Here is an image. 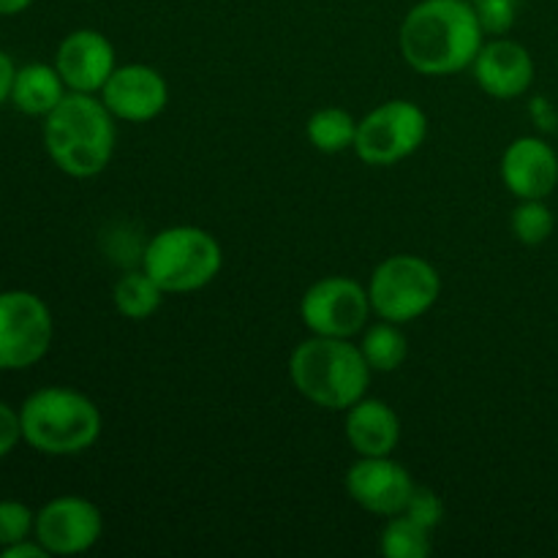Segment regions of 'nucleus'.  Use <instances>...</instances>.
I'll use <instances>...</instances> for the list:
<instances>
[{
    "label": "nucleus",
    "mask_w": 558,
    "mask_h": 558,
    "mask_svg": "<svg viewBox=\"0 0 558 558\" xmlns=\"http://www.w3.org/2000/svg\"><path fill=\"white\" fill-rule=\"evenodd\" d=\"M483 44L485 31L469 0H420L398 31L403 60L425 76L472 69Z\"/></svg>",
    "instance_id": "1"
},
{
    "label": "nucleus",
    "mask_w": 558,
    "mask_h": 558,
    "mask_svg": "<svg viewBox=\"0 0 558 558\" xmlns=\"http://www.w3.org/2000/svg\"><path fill=\"white\" fill-rule=\"evenodd\" d=\"M114 114L96 93H65L44 118V147L63 174L87 180L101 174L114 156Z\"/></svg>",
    "instance_id": "2"
},
{
    "label": "nucleus",
    "mask_w": 558,
    "mask_h": 558,
    "mask_svg": "<svg viewBox=\"0 0 558 558\" xmlns=\"http://www.w3.org/2000/svg\"><path fill=\"white\" fill-rule=\"evenodd\" d=\"M371 365L352 338L311 336L298 343L289 357V379L294 390L327 412H347L368 396Z\"/></svg>",
    "instance_id": "3"
},
{
    "label": "nucleus",
    "mask_w": 558,
    "mask_h": 558,
    "mask_svg": "<svg viewBox=\"0 0 558 558\" xmlns=\"http://www.w3.org/2000/svg\"><path fill=\"white\" fill-rule=\"evenodd\" d=\"M22 441L41 456L69 458L90 450L101 436V412L71 387H41L20 407Z\"/></svg>",
    "instance_id": "4"
},
{
    "label": "nucleus",
    "mask_w": 558,
    "mask_h": 558,
    "mask_svg": "<svg viewBox=\"0 0 558 558\" xmlns=\"http://www.w3.org/2000/svg\"><path fill=\"white\" fill-rule=\"evenodd\" d=\"M140 267L167 294H189L210 287L223 267L221 243L207 229L178 223L150 238Z\"/></svg>",
    "instance_id": "5"
},
{
    "label": "nucleus",
    "mask_w": 558,
    "mask_h": 558,
    "mask_svg": "<svg viewBox=\"0 0 558 558\" xmlns=\"http://www.w3.org/2000/svg\"><path fill=\"white\" fill-rule=\"evenodd\" d=\"M441 278L428 259L414 254L387 256L376 265L368 281L371 311L379 319L409 325L436 305Z\"/></svg>",
    "instance_id": "6"
},
{
    "label": "nucleus",
    "mask_w": 558,
    "mask_h": 558,
    "mask_svg": "<svg viewBox=\"0 0 558 558\" xmlns=\"http://www.w3.org/2000/svg\"><path fill=\"white\" fill-rule=\"evenodd\" d=\"M428 136V114L407 98H392L357 120L352 150L368 167H396L423 147Z\"/></svg>",
    "instance_id": "7"
},
{
    "label": "nucleus",
    "mask_w": 558,
    "mask_h": 558,
    "mask_svg": "<svg viewBox=\"0 0 558 558\" xmlns=\"http://www.w3.org/2000/svg\"><path fill=\"white\" fill-rule=\"evenodd\" d=\"M52 314L27 289L0 292V371H25L41 363L52 347Z\"/></svg>",
    "instance_id": "8"
},
{
    "label": "nucleus",
    "mask_w": 558,
    "mask_h": 558,
    "mask_svg": "<svg viewBox=\"0 0 558 558\" xmlns=\"http://www.w3.org/2000/svg\"><path fill=\"white\" fill-rule=\"evenodd\" d=\"M371 314L368 289L347 276L319 278L300 300V319L311 336L354 338L368 327Z\"/></svg>",
    "instance_id": "9"
},
{
    "label": "nucleus",
    "mask_w": 558,
    "mask_h": 558,
    "mask_svg": "<svg viewBox=\"0 0 558 558\" xmlns=\"http://www.w3.org/2000/svg\"><path fill=\"white\" fill-rule=\"evenodd\" d=\"M104 534V515L90 499L58 496L36 512L33 537L49 556H76L90 550Z\"/></svg>",
    "instance_id": "10"
},
{
    "label": "nucleus",
    "mask_w": 558,
    "mask_h": 558,
    "mask_svg": "<svg viewBox=\"0 0 558 558\" xmlns=\"http://www.w3.org/2000/svg\"><path fill=\"white\" fill-rule=\"evenodd\" d=\"M414 480L392 456L357 458L347 472V494L354 505L379 518L401 515L414 494Z\"/></svg>",
    "instance_id": "11"
},
{
    "label": "nucleus",
    "mask_w": 558,
    "mask_h": 558,
    "mask_svg": "<svg viewBox=\"0 0 558 558\" xmlns=\"http://www.w3.org/2000/svg\"><path fill=\"white\" fill-rule=\"evenodd\" d=\"M114 120L123 123H150L167 109L169 85L161 71L147 63L118 65L98 93Z\"/></svg>",
    "instance_id": "12"
},
{
    "label": "nucleus",
    "mask_w": 558,
    "mask_h": 558,
    "mask_svg": "<svg viewBox=\"0 0 558 558\" xmlns=\"http://www.w3.org/2000/svg\"><path fill=\"white\" fill-rule=\"evenodd\" d=\"M472 74L485 96L496 98V101H512L532 87L534 58L521 41L494 36L480 47L472 63Z\"/></svg>",
    "instance_id": "13"
},
{
    "label": "nucleus",
    "mask_w": 558,
    "mask_h": 558,
    "mask_svg": "<svg viewBox=\"0 0 558 558\" xmlns=\"http://www.w3.org/2000/svg\"><path fill=\"white\" fill-rule=\"evenodd\" d=\"M54 69L63 76L65 87L74 93H101L114 63V47L101 31L80 27L60 41L54 52Z\"/></svg>",
    "instance_id": "14"
},
{
    "label": "nucleus",
    "mask_w": 558,
    "mask_h": 558,
    "mask_svg": "<svg viewBox=\"0 0 558 558\" xmlns=\"http://www.w3.org/2000/svg\"><path fill=\"white\" fill-rule=\"evenodd\" d=\"M499 172L515 199H548L558 185V153L543 136H518L507 145Z\"/></svg>",
    "instance_id": "15"
},
{
    "label": "nucleus",
    "mask_w": 558,
    "mask_h": 558,
    "mask_svg": "<svg viewBox=\"0 0 558 558\" xmlns=\"http://www.w3.org/2000/svg\"><path fill=\"white\" fill-rule=\"evenodd\" d=\"M347 441L360 458L392 456L401 441V420L381 398H360L347 409Z\"/></svg>",
    "instance_id": "16"
},
{
    "label": "nucleus",
    "mask_w": 558,
    "mask_h": 558,
    "mask_svg": "<svg viewBox=\"0 0 558 558\" xmlns=\"http://www.w3.org/2000/svg\"><path fill=\"white\" fill-rule=\"evenodd\" d=\"M63 76L54 69V63H27L16 69L14 87H11V104L22 114L31 118H47L54 107L65 98Z\"/></svg>",
    "instance_id": "17"
},
{
    "label": "nucleus",
    "mask_w": 558,
    "mask_h": 558,
    "mask_svg": "<svg viewBox=\"0 0 558 558\" xmlns=\"http://www.w3.org/2000/svg\"><path fill=\"white\" fill-rule=\"evenodd\" d=\"M401 327L403 325H396V322L379 319L376 325H368L360 332L357 347L363 352L365 363L371 365V371L390 374V371H398L407 363L409 341Z\"/></svg>",
    "instance_id": "18"
},
{
    "label": "nucleus",
    "mask_w": 558,
    "mask_h": 558,
    "mask_svg": "<svg viewBox=\"0 0 558 558\" xmlns=\"http://www.w3.org/2000/svg\"><path fill=\"white\" fill-rule=\"evenodd\" d=\"M163 294L167 292H163V289L158 287V283L153 281L142 267H136V270L123 272V276L118 278L112 300H114V308H118V314L123 316V319L145 322L161 308Z\"/></svg>",
    "instance_id": "19"
},
{
    "label": "nucleus",
    "mask_w": 558,
    "mask_h": 558,
    "mask_svg": "<svg viewBox=\"0 0 558 558\" xmlns=\"http://www.w3.org/2000/svg\"><path fill=\"white\" fill-rule=\"evenodd\" d=\"M308 142L325 156H338V153L354 147L357 140V120L341 107H322L305 123Z\"/></svg>",
    "instance_id": "20"
},
{
    "label": "nucleus",
    "mask_w": 558,
    "mask_h": 558,
    "mask_svg": "<svg viewBox=\"0 0 558 558\" xmlns=\"http://www.w3.org/2000/svg\"><path fill=\"white\" fill-rule=\"evenodd\" d=\"M430 529L414 523L409 515L387 518L381 529L379 550L385 558H425L430 554Z\"/></svg>",
    "instance_id": "21"
},
{
    "label": "nucleus",
    "mask_w": 558,
    "mask_h": 558,
    "mask_svg": "<svg viewBox=\"0 0 558 558\" xmlns=\"http://www.w3.org/2000/svg\"><path fill=\"white\" fill-rule=\"evenodd\" d=\"M556 218L545 199H518V207L512 210L510 229L518 243L539 245L554 234Z\"/></svg>",
    "instance_id": "22"
},
{
    "label": "nucleus",
    "mask_w": 558,
    "mask_h": 558,
    "mask_svg": "<svg viewBox=\"0 0 558 558\" xmlns=\"http://www.w3.org/2000/svg\"><path fill=\"white\" fill-rule=\"evenodd\" d=\"M36 532V512L16 499L0 501V548L22 543Z\"/></svg>",
    "instance_id": "23"
},
{
    "label": "nucleus",
    "mask_w": 558,
    "mask_h": 558,
    "mask_svg": "<svg viewBox=\"0 0 558 558\" xmlns=\"http://www.w3.org/2000/svg\"><path fill=\"white\" fill-rule=\"evenodd\" d=\"M477 11V20L483 25L485 36H505L512 31L518 20L521 0H469Z\"/></svg>",
    "instance_id": "24"
},
{
    "label": "nucleus",
    "mask_w": 558,
    "mask_h": 558,
    "mask_svg": "<svg viewBox=\"0 0 558 558\" xmlns=\"http://www.w3.org/2000/svg\"><path fill=\"white\" fill-rule=\"evenodd\" d=\"M403 515H409L414 523H420V526L436 529L445 521V501H441L439 494H434L430 488H414Z\"/></svg>",
    "instance_id": "25"
},
{
    "label": "nucleus",
    "mask_w": 558,
    "mask_h": 558,
    "mask_svg": "<svg viewBox=\"0 0 558 558\" xmlns=\"http://www.w3.org/2000/svg\"><path fill=\"white\" fill-rule=\"evenodd\" d=\"M22 441V420L14 407L0 401V458L11 456L14 447Z\"/></svg>",
    "instance_id": "26"
},
{
    "label": "nucleus",
    "mask_w": 558,
    "mask_h": 558,
    "mask_svg": "<svg viewBox=\"0 0 558 558\" xmlns=\"http://www.w3.org/2000/svg\"><path fill=\"white\" fill-rule=\"evenodd\" d=\"M47 548L38 543L36 537H27L22 543L9 545V548H0V558H47Z\"/></svg>",
    "instance_id": "27"
},
{
    "label": "nucleus",
    "mask_w": 558,
    "mask_h": 558,
    "mask_svg": "<svg viewBox=\"0 0 558 558\" xmlns=\"http://www.w3.org/2000/svg\"><path fill=\"white\" fill-rule=\"evenodd\" d=\"M14 76H16L14 60H11L9 52H3V49H0V107H3L5 101H11Z\"/></svg>",
    "instance_id": "28"
},
{
    "label": "nucleus",
    "mask_w": 558,
    "mask_h": 558,
    "mask_svg": "<svg viewBox=\"0 0 558 558\" xmlns=\"http://www.w3.org/2000/svg\"><path fill=\"white\" fill-rule=\"evenodd\" d=\"M532 118H534V123L539 125V129H545V131H550V129H556V112H554V107H550L548 104V98H534L532 101Z\"/></svg>",
    "instance_id": "29"
},
{
    "label": "nucleus",
    "mask_w": 558,
    "mask_h": 558,
    "mask_svg": "<svg viewBox=\"0 0 558 558\" xmlns=\"http://www.w3.org/2000/svg\"><path fill=\"white\" fill-rule=\"evenodd\" d=\"M31 5L33 0H0V16H16Z\"/></svg>",
    "instance_id": "30"
}]
</instances>
